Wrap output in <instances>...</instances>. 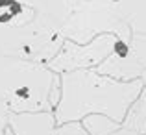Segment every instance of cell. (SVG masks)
<instances>
[{"instance_id":"cell-1","label":"cell","mask_w":146,"mask_h":135,"mask_svg":"<svg viewBox=\"0 0 146 135\" xmlns=\"http://www.w3.org/2000/svg\"><path fill=\"white\" fill-rule=\"evenodd\" d=\"M15 0H0V7L2 6H9V4H13Z\"/></svg>"}]
</instances>
